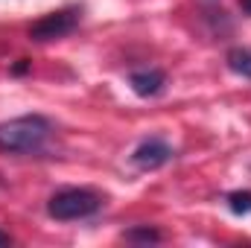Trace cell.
<instances>
[{
	"label": "cell",
	"mask_w": 251,
	"mask_h": 248,
	"mask_svg": "<svg viewBox=\"0 0 251 248\" xmlns=\"http://www.w3.org/2000/svg\"><path fill=\"white\" fill-rule=\"evenodd\" d=\"M102 207V196L88 187H64L50 196L47 213L59 222H73V219H88Z\"/></svg>",
	"instance_id": "obj_2"
},
{
	"label": "cell",
	"mask_w": 251,
	"mask_h": 248,
	"mask_svg": "<svg viewBox=\"0 0 251 248\" xmlns=\"http://www.w3.org/2000/svg\"><path fill=\"white\" fill-rule=\"evenodd\" d=\"M50 131H53V125L41 114H24L9 123H0V152H9V155L41 152Z\"/></svg>",
	"instance_id": "obj_1"
},
{
	"label": "cell",
	"mask_w": 251,
	"mask_h": 248,
	"mask_svg": "<svg viewBox=\"0 0 251 248\" xmlns=\"http://www.w3.org/2000/svg\"><path fill=\"white\" fill-rule=\"evenodd\" d=\"M243 9H246V12L251 15V0H243Z\"/></svg>",
	"instance_id": "obj_10"
},
{
	"label": "cell",
	"mask_w": 251,
	"mask_h": 248,
	"mask_svg": "<svg viewBox=\"0 0 251 248\" xmlns=\"http://www.w3.org/2000/svg\"><path fill=\"white\" fill-rule=\"evenodd\" d=\"M128 85H131V91H134L137 97L149 99V97H158V94L167 88V73H164V70H155V67H149V70H134V73L128 76Z\"/></svg>",
	"instance_id": "obj_5"
},
{
	"label": "cell",
	"mask_w": 251,
	"mask_h": 248,
	"mask_svg": "<svg viewBox=\"0 0 251 248\" xmlns=\"http://www.w3.org/2000/svg\"><path fill=\"white\" fill-rule=\"evenodd\" d=\"M228 207L237 213V216H246V213H251V193L249 190H234V193H228Z\"/></svg>",
	"instance_id": "obj_7"
},
{
	"label": "cell",
	"mask_w": 251,
	"mask_h": 248,
	"mask_svg": "<svg viewBox=\"0 0 251 248\" xmlns=\"http://www.w3.org/2000/svg\"><path fill=\"white\" fill-rule=\"evenodd\" d=\"M225 62H228V67H231L237 76L251 79V50L249 47H234V50L225 56Z\"/></svg>",
	"instance_id": "obj_6"
},
{
	"label": "cell",
	"mask_w": 251,
	"mask_h": 248,
	"mask_svg": "<svg viewBox=\"0 0 251 248\" xmlns=\"http://www.w3.org/2000/svg\"><path fill=\"white\" fill-rule=\"evenodd\" d=\"M79 9L76 6H67V9H59V12H50L44 18H38L32 26H29V38L38 41V44H47V41H56V38H64L70 35L76 26H79Z\"/></svg>",
	"instance_id": "obj_3"
},
{
	"label": "cell",
	"mask_w": 251,
	"mask_h": 248,
	"mask_svg": "<svg viewBox=\"0 0 251 248\" xmlns=\"http://www.w3.org/2000/svg\"><path fill=\"white\" fill-rule=\"evenodd\" d=\"M9 243H12V240H9V234H3V231H0V246H9Z\"/></svg>",
	"instance_id": "obj_9"
},
{
	"label": "cell",
	"mask_w": 251,
	"mask_h": 248,
	"mask_svg": "<svg viewBox=\"0 0 251 248\" xmlns=\"http://www.w3.org/2000/svg\"><path fill=\"white\" fill-rule=\"evenodd\" d=\"M170 161H173V146H170L167 140H161V137H149V140H143V143L131 152V164H134L137 170H143V173L158 170V167H164V164H170Z\"/></svg>",
	"instance_id": "obj_4"
},
{
	"label": "cell",
	"mask_w": 251,
	"mask_h": 248,
	"mask_svg": "<svg viewBox=\"0 0 251 248\" xmlns=\"http://www.w3.org/2000/svg\"><path fill=\"white\" fill-rule=\"evenodd\" d=\"M126 240H131V243H158V240H161V234H158L155 228L143 225V228H131V231L126 234Z\"/></svg>",
	"instance_id": "obj_8"
}]
</instances>
